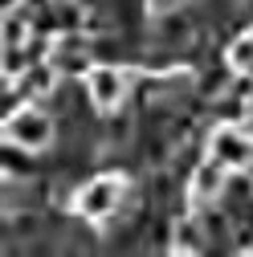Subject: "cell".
Returning <instances> with one entry per match:
<instances>
[{
  "label": "cell",
  "mask_w": 253,
  "mask_h": 257,
  "mask_svg": "<svg viewBox=\"0 0 253 257\" xmlns=\"http://www.w3.org/2000/svg\"><path fill=\"white\" fill-rule=\"evenodd\" d=\"M29 41V21H25V13H5V49H21Z\"/></svg>",
  "instance_id": "obj_9"
},
{
  "label": "cell",
  "mask_w": 253,
  "mask_h": 257,
  "mask_svg": "<svg viewBox=\"0 0 253 257\" xmlns=\"http://www.w3.org/2000/svg\"><path fill=\"white\" fill-rule=\"evenodd\" d=\"M225 164H220V159H204V164L192 172V188H188V196H192V204H212L220 192H225Z\"/></svg>",
  "instance_id": "obj_6"
},
{
  "label": "cell",
  "mask_w": 253,
  "mask_h": 257,
  "mask_svg": "<svg viewBox=\"0 0 253 257\" xmlns=\"http://www.w3.org/2000/svg\"><path fill=\"white\" fill-rule=\"evenodd\" d=\"M204 245H208V233L192 216H184V220L172 224V253H204Z\"/></svg>",
  "instance_id": "obj_7"
},
{
  "label": "cell",
  "mask_w": 253,
  "mask_h": 257,
  "mask_svg": "<svg viewBox=\"0 0 253 257\" xmlns=\"http://www.w3.org/2000/svg\"><path fill=\"white\" fill-rule=\"evenodd\" d=\"M5 139L21 151H45L53 143V118L41 106H21L5 118Z\"/></svg>",
  "instance_id": "obj_2"
},
{
  "label": "cell",
  "mask_w": 253,
  "mask_h": 257,
  "mask_svg": "<svg viewBox=\"0 0 253 257\" xmlns=\"http://www.w3.org/2000/svg\"><path fill=\"white\" fill-rule=\"evenodd\" d=\"M122 196H126V176L106 172V176H94V180L78 192L74 208H78V216H82V220H106L110 212H118Z\"/></svg>",
  "instance_id": "obj_1"
},
{
  "label": "cell",
  "mask_w": 253,
  "mask_h": 257,
  "mask_svg": "<svg viewBox=\"0 0 253 257\" xmlns=\"http://www.w3.org/2000/svg\"><path fill=\"white\" fill-rule=\"evenodd\" d=\"M180 5H188V0H151V5H147V9H151L155 17H164L168 9H180Z\"/></svg>",
  "instance_id": "obj_10"
},
{
  "label": "cell",
  "mask_w": 253,
  "mask_h": 257,
  "mask_svg": "<svg viewBox=\"0 0 253 257\" xmlns=\"http://www.w3.org/2000/svg\"><path fill=\"white\" fill-rule=\"evenodd\" d=\"M49 66H53L57 74H90V70H94V66H90V49H86V41L74 37V33H66V37L53 41Z\"/></svg>",
  "instance_id": "obj_5"
},
{
  "label": "cell",
  "mask_w": 253,
  "mask_h": 257,
  "mask_svg": "<svg viewBox=\"0 0 253 257\" xmlns=\"http://www.w3.org/2000/svg\"><path fill=\"white\" fill-rule=\"evenodd\" d=\"M126 74L118 66H94L86 74V90H90V102L98 106V110H114L122 98H126Z\"/></svg>",
  "instance_id": "obj_3"
},
{
  "label": "cell",
  "mask_w": 253,
  "mask_h": 257,
  "mask_svg": "<svg viewBox=\"0 0 253 257\" xmlns=\"http://www.w3.org/2000/svg\"><path fill=\"white\" fill-rule=\"evenodd\" d=\"M229 66H233L237 74H253V29L241 33V37L229 45Z\"/></svg>",
  "instance_id": "obj_8"
},
{
  "label": "cell",
  "mask_w": 253,
  "mask_h": 257,
  "mask_svg": "<svg viewBox=\"0 0 253 257\" xmlns=\"http://www.w3.org/2000/svg\"><path fill=\"white\" fill-rule=\"evenodd\" d=\"M208 155L220 159L225 168H249L253 164V139L237 126H216L208 139Z\"/></svg>",
  "instance_id": "obj_4"
}]
</instances>
